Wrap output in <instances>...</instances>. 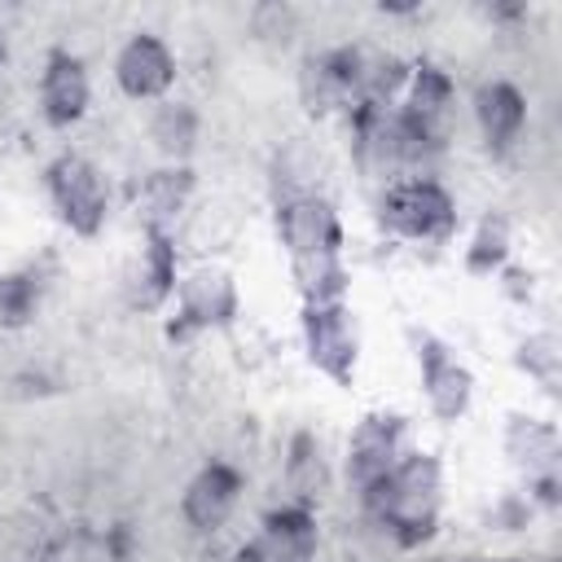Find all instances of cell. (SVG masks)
Listing matches in <instances>:
<instances>
[{"mask_svg":"<svg viewBox=\"0 0 562 562\" xmlns=\"http://www.w3.org/2000/svg\"><path fill=\"white\" fill-rule=\"evenodd\" d=\"M259 544L272 562H312L316 558V518L307 514V505L272 509L263 518Z\"/></svg>","mask_w":562,"mask_h":562,"instance_id":"e0dca14e","label":"cell"},{"mask_svg":"<svg viewBox=\"0 0 562 562\" xmlns=\"http://www.w3.org/2000/svg\"><path fill=\"white\" fill-rule=\"evenodd\" d=\"M404 457V422L395 413H369L351 430L347 443V474L360 492H369L395 461Z\"/></svg>","mask_w":562,"mask_h":562,"instance_id":"9c48e42d","label":"cell"},{"mask_svg":"<svg viewBox=\"0 0 562 562\" xmlns=\"http://www.w3.org/2000/svg\"><path fill=\"white\" fill-rule=\"evenodd\" d=\"M505 452H509V461L527 474V483H536L544 496H553V483H558V430H553L549 422L509 417Z\"/></svg>","mask_w":562,"mask_h":562,"instance_id":"5bb4252c","label":"cell"},{"mask_svg":"<svg viewBox=\"0 0 562 562\" xmlns=\"http://www.w3.org/2000/svg\"><path fill=\"white\" fill-rule=\"evenodd\" d=\"M364 496V509L382 531H391L400 544H422L439 527L443 509V470L430 452H404Z\"/></svg>","mask_w":562,"mask_h":562,"instance_id":"7a4b0ae2","label":"cell"},{"mask_svg":"<svg viewBox=\"0 0 562 562\" xmlns=\"http://www.w3.org/2000/svg\"><path fill=\"white\" fill-rule=\"evenodd\" d=\"M0 61H4V31H0Z\"/></svg>","mask_w":562,"mask_h":562,"instance_id":"d4e9b609","label":"cell"},{"mask_svg":"<svg viewBox=\"0 0 562 562\" xmlns=\"http://www.w3.org/2000/svg\"><path fill=\"white\" fill-rule=\"evenodd\" d=\"M9 101H13V92H9V79H4V70H0V119L9 114Z\"/></svg>","mask_w":562,"mask_h":562,"instance_id":"cb8c5ba5","label":"cell"},{"mask_svg":"<svg viewBox=\"0 0 562 562\" xmlns=\"http://www.w3.org/2000/svg\"><path fill=\"white\" fill-rule=\"evenodd\" d=\"M44 176H48V198H53L61 224L79 237H97L105 224V206H110L101 171L83 154H57Z\"/></svg>","mask_w":562,"mask_h":562,"instance_id":"277c9868","label":"cell"},{"mask_svg":"<svg viewBox=\"0 0 562 562\" xmlns=\"http://www.w3.org/2000/svg\"><path fill=\"white\" fill-rule=\"evenodd\" d=\"M35 303H40V290H35V281L26 272L0 277V321L4 325H22L35 312Z\"/></svg>","mask_w":562,"mask_h":562,"instance_id":"7402d4cb","label":"cell"},{"mask_svg":"<svg viewBox=\"0 0 562 562\" xmlns=\"http://www.w3.org/2000/svg\"><path fill=\"white\" fill-rule=\"evenodd\" d=\"M233 562H272V558H268V553H263V544H259V540H255V544H241V549H237V558H233Z\"/></svg>","mask_w":562,"mask_h":562,"instance_id":"603a6c76","label":"cell"},{"mask_svg":"<svg viewBox=\"0 0 562 562\" xmlns=\"http://www.w3.org/2000/svg\"><path fill=\"white\" fill-rule=\"evenodd\" d=\"M364 57L360 48H325L316 57L303 61V101L312 114H325V110H338V105H356L360 101V88H364Z\"/></svg>","mask_w":562,"mask_h":562,"instance_id":"52a82bcc","label":"cell"},{"mask_svg":"<svg viewBox=\"0 0 562 562\" xmlns=\"http://www.w3.org/2000/svg\"><path fill=\"white\" fill-rule=\"evenodd\" d=\"M382 224L413 241H448L457 228V202L439 180H391L382 193Z\"/></svg>","mask_w":562,"mask_h":562,"instance_id":"3957f363","label":"cell"},{"mask_svg":"<svg viewBox=\"0 0 562 562\" xmlns=\"http://www.w3.org/2000/svg\"><path fill=\"white\" fill-rule=\"evenodd\" d=\"M88 101H92V83H88V70L75 53L66 48H53L48 61H44V75H40V110L53 127H70L88 114Z\"/></svg>","mask_w":562,"mask_h":562,"instance_id":"8fae6325","label":"cell"},{"mask_svg":"<svg viewBox=\"0 0 562 562\" xmlns=\"http://www.w3.org/2000/svg\"><path fill=\"white\" fill-rule=\"evenodd\" d=\"M241 496V474L228 465V461H211L193 474V483L184 487V501H180V514L193 531H215L233 505Z\"/></svg>","mask_w":562,"mask_h":562,"instance_id":"4fadbf2b","label":"cell"},{"mask_svg":"<svg viewBox=\"0 0 562 562\" xmlns=\"http://www.w3.org/2000/svg\"><path fill=\"white\" fill-rule=\"evenodd\" d=\"M127 290H132V303L145 307V312L162 307L176 294V246H171L167 233H149L145 228V246H140V259L132 268Z\"/></svg>","mask_w":562,"mask_h":562,"instance_id":"2e32d148","label":"cell"},{"mask_svg":"<svg viewBox=\"0 0 562 562\" xmlns=\"http://www.w3.org/2000/svg\"><path fill=\"white\" fill-rule=\"evenodd\" d=\"M303 347H307V360L325 378L347 386L356 378V360H360L356 312L347 303H303Z\"/></svg>","mask_w":562,"mask_h":562,"instance_id":"5b68a950","label":"cell"},{"mask_svg":"<svg viewBox=\"0 0 562 562\" xmlns=\"http://www.w3.org/2000/svg\"><path fill=\"white\" fill-rule=\"evenodd\" d=\"M505 255H509V224H505V215H487L479 224L470 250H465V268L470 272H496L505 263Z\"/></svg>","mask_w":562,"mask_h":562,"instance_id":"ffe728a7","label":"cell"},{"mask_svg":"<svg viewBox=\"0 0 562 562\" xmlns=\"http://www.w3.org/2000/svg\"><path fill=\"white\" fill-rule=\"evenodd\" d=\"M149 136L171 162H184L193 154V140H198V114L184 101H167V105H158V114L149 123Z\"/></svg>","mask_w":562,"mask_h":562,"instance_id":"d6986e66","label":"cell"},{"mask_svg":"<svg viewBox=\"0 0 562 562\" xmlns=\"http://www.w3.org/2000/svg\"><path fill=\"white\" fill-rule=\"evenodd\" d=\"M452 105H457L452 79L439 66H417L413 70V83H408V97L395 110L400 114V127L408 132V140H413L417 154L443 149V140L452 132Z\"/></svg>","mask_w":562,"mask_h":562,"instance_id":"8992f818","label":"cell"},{"mask_svg":"<svg viewBox=\"0 0 562 562\" xmlns=\"http://www.w3.org/2000/svg\"><path fill=\"white\" fill-rule=\"evenodd\" d=\"M277 233L290 255L303 303H342L347 268H342V220L329 198L294 193L277 202Z\"/></svg>","mask_w":562,"mask_h":562,"instance_id":"6da1fadb","label":"cell"},{"mask_svg":"<svg viewBox=\"0 0 562 562\" xmlns=\"http://www.w3.org/2000/svg\"><path fill=\"white\" fill-rule=\"evenodd\" d=\"M413 342H417V364H422V386H426V404L439 422H457L465 417L470 400H474V378L470 369L435 338V334H417L413 329Z\"/></svg>","mask_w":562,"mask_h":562,"instance_id":"ba28073f","label":"cell"},{"mask_svg":"<svg viewBox=\"0 0 562 562\" xmlns=\"http://www.w3.org/2000/svg\"><path fill=\"white\" fill-rule=\"evenodd\" d=\"M474 119H479V127H483L487 149L501 158V154H509V149L522 140L527 101H522V92H518L514 83L492 79V83H483V88L474 92Z\"/></svg>","mask_w":562,"mask_h":562,"instance_id":"9a60e30c","label":"cell"},{"mask_svg":"<svg viewBox=\"0 0 562 562\" xmlns=\"http://www.w3.org/2000/svg\"><path fill=\"white\" fill-rule=\"evenodd\" d=\"M193 198V171L184 162L158 167L145 176L140 184V211H145V228L149 233H167V224L189 206Z\"/></svg>","mask_w":562,"mask_h":562,"instance_id":"ac0fdd59","label":"cell"},{"mask_svg":"<svg viewBox=\"0 0 562 562\" xmlns=\"http://www.w3.org/2000/svg\"><path fill=\"white\" fill-rule=\"evenodd\" d=\"M518 369H527L544 391H558V378H562V351H558V338L553 334H531L518 342Z\"/></svg>","mask_w":562,"mask_h":562,"instance_id":"44dd1931","label":"cell"},{"mask_svg":"<svg viewBox=\"0 0 562 562\" xmlns=\"http://www.w3.org/2000/svg\"><path fill=\"white\" fill-rule=\"evenodd\" d=\"M180 321L184 329H220L237 316V281L224 268H198L180 281Z\"/></svg>","mask_w":562,"mask_h":562,"instance_id":"7c38bea8","label":"cell"},{"mask_svg":"<svg viewBox=\"0 0 562 562\" xmlns=\"http://www.w3.org/2000/svg\"><path fill=\"white\" fill-rule=\"evenodd\" d=\"M114 79H119V88L127 92V97H136V101H154V97H162L171 83H176V57H171V48L158 40V35H132L123 48H119V57H114Z\"/></svg>","mask_w":562,"mask_h":562,"instance_id":"30bf717a","label":"cell"}]
</instances>
